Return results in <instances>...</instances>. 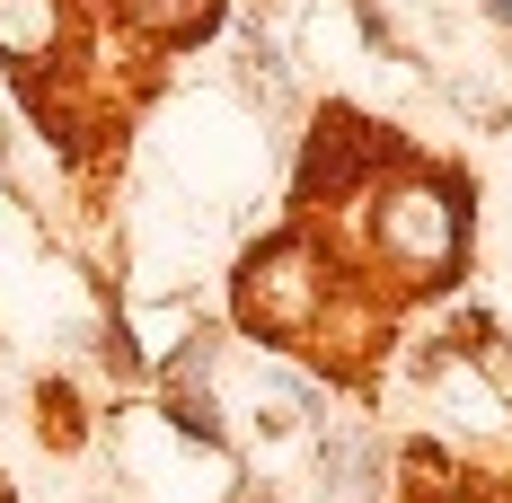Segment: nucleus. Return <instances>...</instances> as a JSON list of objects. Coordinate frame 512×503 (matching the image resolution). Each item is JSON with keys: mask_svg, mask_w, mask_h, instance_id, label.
Returning a JSON list of instances; mask_svg holds the SVG:
<instances>
[{"mask_svg": "<svg viewBox=\"0 0 512 503\" xmlns=\"http://www.w3.org/2000/svg\"><path fill=\"white\" fill-rule=\"evenodd\" d=\"M495 18H504V27H512V0H495Z\"/></svg>", "mask_w": 512, "mask_h": 503, "instance_id": "423d86ee", "label": "nucleus"}, {"mask_svg": "<svg viewBox=\"0 0 512 503\" xmlns=\"http://www.w3.org/2000/svg\"><path fill=\"white\" fill-rule=\"evenodd\" d=\"M398 159H407V151H398V133H380V124H371V115H354V106H327V115H318V133H309V151H301L292 203H301V212H318V203L371 195Z\"/></svg>", "mask_w": 512, "mask_h": 503, "instance_id": "7ed1b4c3", "label": "nucleus"}, {"mask_svg": "<svg viewBox=\"0 0 512 503\" xmlns=\"http://www.w3.org/2000/svg\"><path fill=\"white\" fill-rule=\"evenodd\" d=\"M318 318H327V265H318V248L301 230L256 239L239 256V327L256 345H301V336H318Z\"/></svg>", "mask_w": 512, "mask_h": 503, "instance_id": "f03ea898", "label": "nucleus"}, {"mask_svg": "<svg viewBox=\"0 0 512 503\" xmlns=\"http://www.w3.org/2000/svg\"><path fill=\"white\" fill-rule=\"evenodd\" d=\"M62 45V0H0V62L9 71H36Z\"/></svg>", "mask_w": 512, "mask_h": 503, "instance_id": "20e7f679", "label": "nucleus"}, {"mask_svg": "<svg viewBox=\"0 0 512 503\" xmlns=\"http://www.w3.org/2000/svg\"><path fill=\"white\" fill-rule=\"evenodd\" d=\"M124 27H142V36H159V45H195L212 18H221V0H106Z\"/></svg>", "mask_w": 512, "mask_h": 503, "instance_id": "39448f33", "label": "nucleus"}, {"mask_svg": "<svg viewBox=\"0 0 512 503\" xmlns=\"http://www.w3.org/2000/svg\"><path fill=\"white\" fill-rule=\"evenodd\" d=\"M371 239L389 265H407L415 283H451L468 248V186L451 168H389L371 186Z\"/></svg>", "mask_w": 512, "mask_h": 503, "instance_id": "f257e3e1", "label": "nucleus"}]
</instances>
